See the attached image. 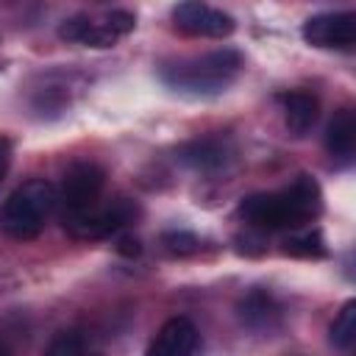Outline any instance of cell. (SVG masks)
<instances>
[{
	"mask_svg": "<svg viewBox=\"0 0 356 356\" xmlns=\"http://www.w3.org/2000/svg\"><path fill=\"white\" fill-rule=\"evenodd\" d=\"M117 36H125V33H131L134 31V25H136V17L131 14V11H125V8H114V11H108L106 14V19H103Z\"/></svg>",
	"mask_w": 356,
	"mask_h": 356,
	"instance_id": "19",
	"label": "cell"
},
{
	"mask_svg": "<svg viewBox=\"0 0 356 356\" xmlns=\"http://www.w3.org/2000/svg\"><path fill=\"white\" fill-rule=\"evenodd\" d=\"M303 39L325 50H348L356 42V14L353 11H323L303 22Z\"/></svg>",
	"mask_w": 356,
	"mask_h": 356,
	"instance_id": "6",
	"label": "cell"
},
{
	"mask_svg": "<svg viewBox=\"0 0 356 356\" xmlns=\"http://www.w3.org/2000/svg\"><path fill=\"white\" fill-rule=\"evenodd\" d=\"M139 214V209L125 200L117 197L108 206H92L83 214L75 217H64V231L72 239H83V242H95V239H108L111 234L122 231L128 222H134V217Z\"/></svg>",
	"mask_w": 356,
	"mask_h": 356,
	"instance_id": "5",
	"label": "cell"
},
{
	"mask_svg": "<svg viewBox=\"0 0 356 356\" xmlns=\"http://www.w3.org/2000/svg\"><path fill=\"white\" fill-rule=\"evenodd\" d=\"M172 22L178 31L189 33V36H214V39H222V36H231L236 22L231 14H225L222 8H214V6H206V3H178L172 8Z\"/></svg>",
	"mask_w": 356,
	"mask_h": 356,
	"instance_id": "7",
	"label": "cell"
},
{
	"mask_svg": "<svg viewBox=\"0 0 356 356\" xmlns=\"http://www.w3.org/2000/svg\"><path fill=\"white\" fill-rule=\"evenodd\" d=\"M89 356H100V353H89Z\"/></svg>",
	"mask_w": 356,
	"mask_h": 356,
	"instance_id": "23",
	"label": "cell"
},
{
	"mask_svg": "<svg viewBox=\"0 0 356 356\" xmlns=\"http://www.w3.org/2000/svg\"><path fill=\"white\" fill-rule=\"evenodd\" d=\"M58 39L72 42V44H83V47H114V42L120 36L106 22H95L86 14H75V17L61 19Z\"/></svg>",
	"mask_w": 356,
	"mask_h": 356,
	"instance_id": "12",
	"label": "cell"
},
{
	"mask_svg": "<svg viewBox=\"0 0 356 356\" xmlns=\"http://www.w3.org/2000/svg\"><path fill=\"white\" fill-rule=\"evenodd\" d=\"M236 317L245 328L256 331V334H270L281 325L284 320V309L281 303L275 300L273 292L267 289H250L239 298L236 303Z\"/></svg>",
	"mask_w": 356,
	"mask_h": 356,
	"instance_id": "8",
	"label": "cell"
},
{
	"mask_svg": "<svg viewBox=\"0 0 356 356\" xmlns=\"http://www.w3.org/2000/svg\"><path fill=\"white\" fill-rule=\"evenodd\" d=\"M323 211V192L314 175L300 172L292 178L289 186L278 192H256L239 200L236 214L250 225L261 231H300L306 222H312Z\"/></svg>",
	"mask_w": 356,
	"mask_h": 356,
	"instance_id": "1",
	"label": "cell"
},
{
	"mask_svg": "<svg viewBox=\"0 0 356 356\" xmlns=\"http://www.w3.org/2000/svg\"><path fill=\"white\" fill-rule=\"evenodd\" d=\"M72 72H47L42 83L31 92V108L39 117H61L72 106Z\"/></svg>",
	"mask_w": 356,
	"mask_h": 356,
	"instance_id": "11",
	"label": "cell"
},
{
	"mask_svg": "<svg viewBox=\"0 0 356 356\" xmlns=\"http://www.w3.org/2000/svg\"><path fill=\"white\" fill-rule=\"evenodd\" d=\"M281 100H284V122H286L289 134L292 136H306L314 128L317 117H320L317 97L312 92L298 89V92H286Z\"/></svg>",
	"mask_w": 356,
	"mask_h": 356,
	"instance_id": "14",
	"label": "cell"
},
{
	"mask_svg": "<svg viewBox=\"0 0 356 356\" xmlns=\"http://www.w3.org/2000/svg\"><path fill=\"white\" fill-rule=\"evenodd\" d=\"M200 334L189 317H170L153 337L147 356H195Z\"/></svg>",
	"mask_w": 356,
	"mask_h": 356,
	"instance_id": "10",
	"label": "cell"
},
{
	"mask_svg": "<svg viewBox=\"0 0 356 356\" xmlns=\"http://www.w3.org/2000/svg\"><path fill=\"white\" fill-rule=\"evenodd\" d=\"M231 145L222 136H197L189 139L184 145L175 147V159L192 170H203V172H214L222 170L231 161Z\"/></svg>",
	"mask_w": 356,
	"mask_h": 356,
	"instance_id": "9",
	"label": "cell"
},
{
	"mask_svg": "<svg viewBox=\"0 0 356 356\" xmlns=\"http://www.w3.org/2000/svg\"><path fill=\"white\" fill-rule=\"evenodd\" d=\"M161 245L167 253L172 256H192L200 250V239L192 234V231H184V228H172V231H164L161 234Z\"/></svg>",
	"mask_w": 356,
	"mask_h": 356,
	"instance_id": "17",
	"label": "cell"
},
{
	"mask_svg": "<svg viewBox=\"0 0 356 356\" xmlns=\"http://www.w3.org/2000/svg\"><path fill=\"white\" fill-rule=\"evenodd\" d=\"M0 356H11V353H8V348L3 345V339H0Z\"/></svg>",
	"mask_w": 356,
	"mask_h": 356,
	"instance_id": "22",
	"label": "cell"
},
{
	"mask_svg": "<svg viewBox=\"0 0 356 356\" xmlns=\"http://www.w3.org/2000/svg\"><path fill=\"white\" fill-rule=\"evenodd\" d=\"M245 58L239 50L234 47H220L195 58H184L175 64L161 67V81L181 92V95H192V97H209V95H220L225 92L236 75L242 72Z\"/></svg>",
	"mask_w": 356,
	"mask_h": 356,
	"instance_id": "2",
	"label": "cell"
},
{
	"mask_svg": "<svg viewBox=\"0 0 356 356\" xmlns=\"http://www.w3.org/2000/svg\"><path fill=\"white\" fill-rule=\"evenodd\" d=\"M284 253L300 256V259H320L325 256V239L320 231H295L284 239Z\"/></svg>",
	"mask_w": 356,
	"mask_h": 356,
	"instance_id": "15",
	"label": "cell"
},
{
	"mask_svg": "<svg viewBox=\"0 0 356 356\" xmlns=\"http://www.w3.org/2000/svg\"><path fill=\"white\" fill-rule=\"evenodd\" d=\"M106 186V170L95 161H75L67 167L61 178V189L56 192V203H61V220L75 217L97 206V197Z\"/></svg>",
	"mask_w": 356,
	"mask_h": 356,
	"instance_id": "4",
	"label": "cell"
},
{
	"mask_svg": "<svg viewBox=\"0 0 356 356\" xmlns=\"http://www.w3.org/2000/svg\"><path fill=\"white\" fill-rule=\"evenodd\" d=\"M53 209H56L53 184H47L44 178H31L0 203V231L19 242L36 239Z\"/></svg>",
	"mask_w": 356,
	"mask_h": 356,
	"instance_id": "3",
	"label": "cell"
},
{
	"mask_svg": "<svg viewBox=\"0 0 356 356\" xmlns=\"http://www.w3.org/2000/svg\"><path fill=\"white\" fill-rule=\"evenodd\" d=\"M328 337H331V345L339 350H348L353 345V339H356V300H348L337 312V317L328 328Z\"/></svg>",
	"mask_w": 356,
	"mask_h": 356,
	"instance_id": "16",
	"label": "cell"
},
{
	"mask_svg": "<svg viewBox=\"0 0 356 356\" xmlns=\"http://www.w3.org/2000/svg\"><path fill=\"white\" fill-rule=\"evenodd\" d=\"M325 147L337 164H350L356 150V120L350 108L334 111L328 128H325Z\"/></svg>",
	"mask_w": 356,
	"mask_h": 356,
	"instance_id": "13",
	"label": "cell"
},
{
	"mask_svg": "<svg viewBox=\"0 0 356 356\" xmlns=\"http://www.w3.org/2000/svg\"><path fill=\"white\" fill-rule=\"evenodd\" d=\"M44 356H89V350L78 331H61L50 339Z\"/></svg>",
	"mask_w": 356,
	"mask_h": 356,
	"instance_id": "18",
	"label": "cell"
},
{
	"mask_svg": "<svg viewBox=\"0 0 356 356\" xmlns=\"http://www.w3.org/2000/svg\"><path fill=\"white\" fill-rule=\"evenodd\" d=\"M11 159H14V145H11V139H8V136H3V134H0V184H3V181H6V175H8Z\"/></svg>",
	"mask_w": 356,
	"mask_h": 356,
	"instance_id": "20",
	"label": "cell"
},
{
	"mask_svg": "<svg viewBox=\"0 0 356 356\" xmlns=\"http://www.w3.org/2000/svg\"><path fill=\"white\" fill-rule=\"evenodd\" d=\"M117 253H122V256H128V259L139 256V253H142V242H139V236H134V234L120 236V239H117Z\"/></svg>",
	"mask_w": 356,
	"mask_h": 356,
	"instance_id": "21",
	"label": "cell"
}]
</instances>
